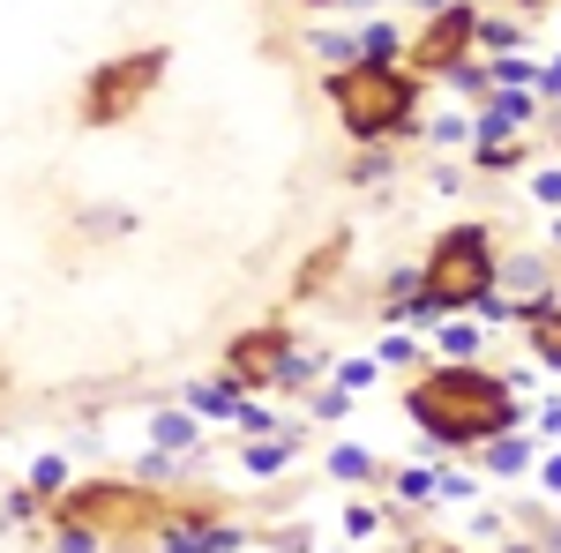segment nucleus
<instances>
[{"label": "nucleus", "instance_id": "nucleus-7", "mask_svg": "<svg viewBox=\"0 0 561 553\" xmlns=\"http://www.w3.org/2000/svg\"><path fill=\"white\" fill-rule=\"evenodd\" d=\"M285 352H293L285 330H248V337H232V352H225V382H232V389L270 382V367H277Z\"/></svg>", "mask_w": 561, "mask_h": 553}, {"label": "nucleus", "instance_id": "nucleus-12", "mask_svg": "<svg viewBox=\"0 0 561 553\" xmlns=\"http://www.w3.org/2000/svg\"><path fill=\"white\" fill-rule=\"evenodd\" d=\"M472 38L486 45L494 60H502V53H517V45H524V23H510V15H479V23H472Z\"/></svg>", "mask_w": 561, "mask_h": 553}, {"label": "nucleus", "instance_id": "nucleus-34", "mask_svg": "<svg viewBox=\"0 0 561 553\" xmlns=\"http://www.w3.org/2000/svg\"><path fill=\"white\" fill-rule=\"evenodd\" d=\"M547 247H554V255H561V217H554V232H547Z\"/></svg>", "mask_w": 561, "mask_h": 553}, {"label": "nucleus", "instance_id": "nucleus-19", "mask_svg": "<svg viewBox=\"0 0 561 553\" xmlns=\"http://www.w3.org/2000/svg\"><path fill=\"white\" fill-rule=\"evenodd\" d=\"M330 471H337V479H352V486H367V479H375V457H367V449H337V457H330Z\"/></svg>", "mask_w": 561, "mask_h": 553}, {"label": "nucleus", "instance_id": "nucleus-30", "mask_svg": "<svg viewBox=\"0 0 561 553\" xmlns=\"http://www.w3.org/2000/svg\"><path fill=\"white\" fill-rule=\"evenodd\" d=\"M539 479H547V494H554V502H561V449H554V457H547V464H539Z\"/></svg>", "mask_w": 561, "mask_h": 553}, {"label": "nucleus", "instance_id": "nucleus-22", "mask_svg": "<svg viewBox=\"0 0 561 553\" xmlns=\"http://www.w3.org/2000/svg\"><path fill=\"white\" fill-rule=\"evenodd\" d=\"M375 375H382L375 359H345V367H337V389H345V396H352V389H367V382H375Z\"/></svg>", "mask_w": 561, "mask_h": 553}, {"label": "nucleus", "instance_id": "nucleus-37", "mask_svg": "<svg viewBox=\"0 0 561 553\" xmlns=\"http://www.w3.org/2000/svg\"><path fill=\"white\" fill-rule=\"evenodd\" d=\"M510 553H531V546H510Z\"/></svg>", "mask_w": 561, "mask_h": 553}, {"label": "nucleus", "instance_id": "nucleus-8", "mask_svg": "<svg viewBox=\"0 0 561 553\" xmlns=\"http://www.w3.org/2000/svg\"><path fill=\"white\" fill-rule=\"evenodd\" d=\"M248 546V531H232V523H165L158 531V553H240Z\"/></svg>", "mask_w": 561, "mask_h": 553}, {"label": "nucleus", "instance_id": "nucleus-26", "mask_svg": "<svg viewBox=\"0 0 561 553\" xmlns=\"http://www.w3.org/2000/svg\"><path fill=\"white\" fill-rule=\"evenodd\" d=\"M345 412H352L345 389H322V396H314V419H345Z\"/></svg>", "mask_w": 561, "mask_h": 553}, {"label": "nucleus", "instance_id": "nucleus-18", "mask_svg": "<svg viewBox=\"0 0 561 553\" xmlns=\"http://www.w3.org/2000/svg\"><path fill=\"white\" fill-rule=\"evenodd\" d=\"M434 479H442L434 464H412V471H397V502H434Z\"/></svg>", "mask_w": 561, "mask_h": 553}, {"label": "nucleus", "instance_id": "nucleus-35", "mask_svg": "<svg viewBox=\"0 0 561 553\" xmlns=\"http://www.w3.org/2000/svg\"><path fill=\"white\" fill-rule=\"evenodd\" d=\"M307 8H337V0H307Z\"/></svg>", "mask_w": 561, "mask_h": 553}, {"label": "nucleus", "instance_id": "nucleus-10", "mask_svg": "<svg viewBox=\"0 0 561 553\" xmlns=\"http://www.w3.org/2000/svg\"><path fill=\"white\" fill-rule=\"evenodd\" d=\"M150 441H158V457H180V449L203 441V419H195V412H158V419H150Z\"/></svg>", "mask_w": 561, "mask_h": 553}, {"label": "nucleus", "instance_id": "nucleus-15", "mask_svg": "<svg viewBox=\"0 0 561 553\" xmlns=\"http://www.w3.org/2000/svg\"><path fill=\"white\" fill-rule=\"evenodd\" d=\"M322 367H330V359H314V352H300V344H293V352H285V359H277V367H270V382L300 389V382H314V375H322Z\"/></svg>", "mask_w": 561, "mask_h": 553}, {"label": "nucleus", "instance_id": "nucleus-2", "mask_svg": "<svg viewBox=\"0 0 561 553\" xmlns=\"http://www.w3.org/2000/svg\"><path fill=\"white\" fill-rule=\"evenodd\" d=\"M494 292V232L486 224H449L427 247V269H420V299L389 307L397 322H427V314H465Z\"/></svg>", "mask_w": 561, "mask_h": 553}, {"label": "nucleus", "instance_id": "nucleus-17", "mask_svg": "<svg viewBox=\"0 0 561 553\" xmlns=\"http://www.w3.org/2000/svg\"><path fill=\"white\" fill-rule=\"evenodd\" d=\"M31 494H38V502L68 494V464H60V457H38V464H31Z\"/></svg>", "mask_w": 561, "mask_h": 553}, {"label": "nucleus", "instance_id": "nucleus-36", "mask_svg": "<svg viewBox=\"0 0 561 553\" xmlns=\"http://www.w3.org/2000/svg\"><path fill=\"white\" fill-rule=\"evenodd\" d=\"M517 8H539V0H517Z\"/></svg>", "mask_w": 561, "mask_h": 553}, {"label": "nucleus", "instance_id": "nucleus-24", "mask_svg": "<svg viewBox=\"0 0 561 553\" xmlns=\"http://www.w3.org/2000/svg\"><path fill=\"white\" fill-rule=\"evenodd\" d=\"M531 203H547V210L561 217V165H554V172H539V180H531Z\"/></svg>", "mask_w": 561, "mask_h": 553}, {"label": "nucleus", "instance_id": "nucleus-23", "mask_svg": "<svg viewBox=\"0 0 561 553\" xmlns=\"http://www.w3.org/2000/svg\"><path fill=\"white\" fill-rule=\"evenodd\" d=\"M442 83H449V90H465V97H479V90H486V68H479V60H465V68H449Z\"/></svg>", "mask_w": 561, "mask_h": 553}, {"label": "nucleus", "instance_id": "nucleus-33", "mask_svg": "<svg viewBox=\"0 0 561 553\" xmlns=\"http://www.w3.org/2000/svg\"><path fill=\"white\" fill-rule=\"evenodd\" d=\"M412 8H420V15H442V8H449V0H412Z\"/></svg>", "mask_w": 561, "mask_h": 553}, {"label": "nucleus", "instance_id": "nucleus-21", "mask_svg": "<svg viewBox=\"0 0 561 553\" xmlns=\"http://www.w3.org/2000/svg\"><path fill=\"white\" fill-rule=\"evenodd\" d=\"M232 426H240V434H270V404H248V396H240V404H232Z\"/></svg>", "mask_w": 561, "mask_h": 553}, {"label": "nucleus", "instance_id": "nucleus-20", "mask_svg": "<svg viewBox=\"0 0 561 553\" xmlns=\"http://www.w3.org/2000/svg\"><path fill=\"white\" fill-rule=\"evenodd\" d=\"M502 277H510V285H524V292H539V285H547V262H539V255H524V262H510ZM539 299H547V292H539Z\"/></svg>", "mask_w": 561, "mask_h": 553}, {"label": "nucleus", "instance_id": "nucleus-32", "mask_svg": "<svg viewBox=\"0 0 561 553\" xmlns=\"http://www.w3.org/2000/svg\"><path fill=\"white\" fill-rule=\"evenodd\" d=\"M539 426H547V434H561V396L547 404V412H539Z\"/></svg>", "mask_w": 561, "mask_h": 553}, {"label": "nucleus", "instance_id": "nucleus-6", "mask_svg": "<svg viewBox=\"0 0 561 553\" xmlns=\"http://www.w3.org/2000/svg\"><path fill=\"white\" fill-rule=\"evenodd\" d=\"M472 8L465 0H449L442 15H427V31H420V45H412V60H420V76H449V68H465L472 60Z\"/></svg>", "mask_w": 561, "mask_h": 553}, {"label": "nucleus", "instance_id": "nucleus-28", "mask_svg": "<svg viewBox=\"0 0 561 553\" xmlns=\"http://www.w3.org/2000/svg\"><path fill=\"white\" fill-rule=\"evenodd\" d=\"M375 359H382V367H404V359H420V344H412V337H389Z\"/></svg>", "mask_w": 561, "mask_h": 553}, {"label": "nucleus", "instance_id": "nucleus-31", "mask_svg": "<svg viewBox=\"0 0 561 553\" xmlns=\"http://www.w3.org/2000/svg\"><path fill=\"white\" fill-rule=\"evenodd\" d=\"M539 90H547V97H561V60H547V68H539Z\"/></svg>", "mask_w": 561, "mask_h": 553}, {"label": "nucleus", "instance_id": "nucleus-13", "mask_svg": "<svg viewBox=\"0 0 561 553\" xmlns=\"http://www.w3.org/2000/svg\"><path fill=\"white\" fill-rule=\"evenodd\" d=\"M187 404H195L203 419H232V404H240V389H232V382H195V389H187Z\"/></svg>", "mask_w": 561, "mask_h": 553}, {"label": "nucleus", "instance_id": "nucleus-4", "mask_svg": "<svg viewBox=\"0 0 561 553\" xmlns=\"http://www.w3.org/2000/svg\"><path fill=\"white\" fill-rule=\"evenodd\" d=\"M158 76H165V45H142V53L105 60V68L83 83V120H90V128H121L135 105L158 90Z\"/></svg>", "mask_w": 561, "mask_h": 553}, {"label": "nucleus", "instance_id": "nucleus-27", "mask_svg": "<svg viewBox=\"0 0 561 553\" xmlns=\"http://www.w3.org/2000/svg\"><path fill=\"white\" fill-rule=\"evenodd\" d=\"M465 135H472L465 113H442V120H434V142H465Z\"/></svg>", "mask_w": 561, "mask_h": 553}, {"label": "nucleus", "instance_id": "nucleus-14", "mask_svg": "<svg viewBox=\"0 0 561 553\" xmlns=\"http://www.w3.org/2000/svg\"><path fill=\"white\" fill-rule=\"evenodd\" d=\"M293 449H300L293 434H285V441H248V479H270V471H285V464H293Z\"/></svg>", "mask_w": 561, "mask_h": 553}, {"label": "nucleus", "instance_id": "nucleus-25", "mask_svg": "<svg viewBox=\"0 0 561 553\" xmlns=\"http://www.w3.org/2000/svg\"><path fill=\"white\" fill-rule=\"evenodd\" d=\"M60 553H105V539H90L76 523H60Z\"/></svg>", "mask_w": 561, "mask_h": 553}, {"label": "nucleus", "instance_id": "nucleus-1", "mask_svg": "<svg viewBox=\"0 0 561 553\" xmlns=\"http://www.w3.org/2000/svg\"><path fill=\"white\" fill-rule=\"evenodd\" d=\"M404 412L442 449H486L494 434H517V396H510V382L486 375V367H465V359L420 375V382L404 389Z\"/></svg>", "mask_w": 561, "mask_h": 553}, {"label": "nucleus", "instance_id": "nucleus-5", "mask_svg": "<svg viewBox=\"0 0 561 553\" xmlns=\"http://www.w3.org/2000/svg\"><path fill=\"white\" fill-rule=\"evenodd\" d=\"M150 516H158V502L142 494V479H90L68 502V523L90 531V539H135Z\"/></svg>", "mask_w": 561, "mask_h": 553}, {"label": "nucleus", "instance_id": "nucleus-16", "mask_svg": "<svg viewBox=\"0 0 561 553\" xmlns=\"http://www.w3.org/2000/svg\"><path fill=\"white\" fill-rule=\"evenodd\" d=\"M314 60H322V68L337 76V68H352V60H359V45L337 38V31H314Z\"/></svg>", "mask_w": 561, "mask_h": 553}, {"label": "nucleus", "instance_id": "nucleus-9", "mask_svg": "<svg viewBox=\"0 0 561 553\" xmlns=\"http://www.w3.org/2000/svg\"><path fill=\"white\" fill-rule=\"evenodd\" d=\"M524 120H531V97H524V90H494V97L479 105L472 135H479V142H510V135H517Z\"/></svg>", "mask_w": 561, "mask_h": 553}, {"label": "nucleus", "instance_id": "nucleus-29", "mask_svg": "<svg viewBox=\"0 0 561 553\" xmlns=\"http://www.w3.org/2000/svg\"><path fill=\"white\" fill-rule=\"evenodd\" d=\"M345 531L352 539H375V509H345Z\"/></svg>", "mask_w": 561, "mask_h": 553}, {"label": "nucleus", "instance_id": "nucleus-11", "mask_svg": "<svg viewBox=\"0 0 561 553\" xmlns=\"http://www.w3.org/2000/svg\"><path fill=\"white\" fill-rule=\"evenodd\" d=\"M524 464H531V441H524V434H494V441H486V471H494V479H517Z\"/></svg>", "mask_w": 561, "mask_h": 553}, {"label": "nucleus", "instance_id": "nucleus-3", "mask_svg": "<svg viewBox=\"0 0 561 553\" xmlns=\"http://www.w3.org/2000/svg\"><path fill=\"white\" fill-rule=\"evenodd\" d=\"M330 97H337V113H345V128L359 135V142L412 128V113H420V83H412L404 68H367V60L337 68V76H330Z\"/></svg>", "mask_w": 561, "mask_h": 553}]
</instances>
